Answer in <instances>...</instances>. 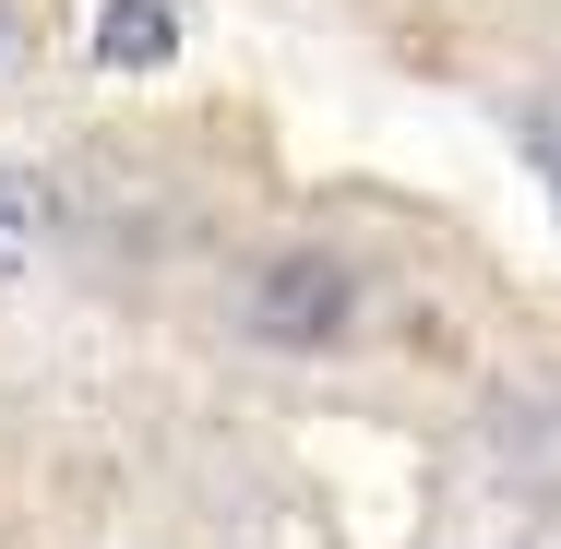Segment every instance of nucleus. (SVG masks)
<instances>
[{"label":"nucleus","mask_w":561,"mask_h":549,"mask_svg":"<svg viewBox=\"0 0 561 549\" xmlns=\"http://www.w3.org/2000/svg\"><path fill=\"white\" fill-rule=\"evenodd\" d=\"M239 334H251V346H287V358L346 346V334H358V263L323 251V239L263 251V263L239 275Z\"/></svg>","instance_id":"1"},{"label":"nucleus","mask_w":561,"mask_h":549,"mask_svg":"<svg viewBox=\"0 0 561 549\" xmlns=\"http://www.w3.org/2000/svg\"><path fill=\"white\" fill-rule=\"evenodd\" d=\"M48 239H60V180L24 168V156H0V275H36Z\"/></svg>","instance_id":"2"},{"label":"nucleus","mask_w":561,"mask_h":549,"mask_svg":"<svg viewBox=\"0 0 561 549\" xmlns=\"http://www.w3.org/2000/svg\"><path fill=\"white\" fill-rule=\"evenodd\" d=\"M96 60H108V72H168V60H180V12H168V0H108V12H96Z\"/></svg>","instance_id":"3"},{"label":"nucleus","mask_w":561,"mask_h":549,"mask_svg":"<svg viewBox=\"0 0 561 549\" xmlns=\"http://www.w3.org/2000/svg\"><path fill=\"white\" fill-rule=\"evenodd\" d=\"M36 60V0H0V72Z\"/></svg>","instance_id":"4"},{"label":"nucleus","mask_w":561,"mask_h":549,"mask_svg":"<svg viewBox=\"0 0 561 549\" xmlns=\"http://www.w3.org/2000/svg\"><path fill=\"white\" fill-rule=\"evenodd\" d=\"M526 144H538V168H550V180H561V131H526Z\"/></svg>","instance_id":"5"}]
</instances>
